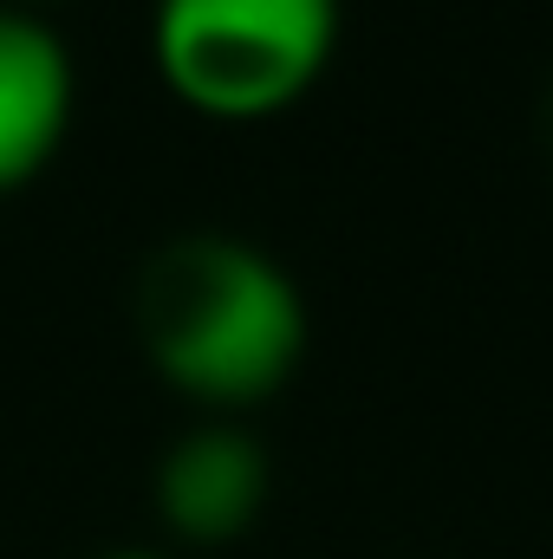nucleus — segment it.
Here are the masks:
<instances>
[{
    "instance_id": "nucleus-6",
    "label": "nucleus",
    "mask_w": 553,
    "mask_h": 559,
    "mask_svg": "<svg viewBox=\"0 0 553 559\" xmlns=\"http://www.w3.org/2000/svg\"><path fill=\"white\" fill-rule=\"evenodd\" d=\"M541 143H548V156H553V85H548V98H541Z\"/></svg>"
},
{
    "instance_id": "nucleus-1",
    "label": "nucleus",
    "mask_w": 553,
    "mask_h": 559,
    "mask_svg": "<svg viewBox=\"0 0 553 559\" xmlns=\"http://www.w3.org/2000/svg\"><path fill=\"white\" fill-rule=\"evenodd\" d=\"M138 338L150 365L209 411L274 397L313 345V312L286 261L235 228H183L138 274Z\"/></svg>"
},
{
    "instance_id": "nucleus-5",
    "label": "nucleus",
    "mask_w": 553,
    "mask_h": 559,
    "mask_svg": "<svg viewBox=\"0 0 553 559\" xmlns=\"http://www.w3.org/2000/svg\"><path fill=\"white\" fill-rule=\"evenodd\" d=\"M98 559H176V554H163V547H118V554H98Z\"/></svg>"
},
{
    "instance_id": "nucleus-3",
    "label": "nucleus",
    "mask_w": 553,
    "mask_h": 559,
    "mask_svg": "<svg viewBox=\"0 0 553 559\" xmlns=\"http://www.w3.org/2000/svg\"><path fill=\"white\" fill-rule=\"evenodd\" d=\"M268 481H274V462L248 423L202 417L156 455V514L176 540L222 547L261 514Z\"/></svg>"
},
{
    "instance_id": "nucleus-2",
    "label": "nucleus",
    "mask_w": 553,
    "mask_h": 559,
    "mask_svg": "<svg viewBox=\"0 0 553 559\" xmlns=\"http://www.w3.org/2000/svg\"><path fill=\"white\" fill-rule=\"evenodd\" d=\"M339 46V0H156L150 52L163 85L209 118L293 105Z\"/></svg>"
},
{
    "instance_id": "nucleus-4",
    "label": "nucleus",
    "mask_w": 553,
    "mask_h": 559,
    "mask_svg": "<svg viewBox=\"0 0 553 559\" xmlns=\"http://www.w3.org/2000/svg\"><path fill=\"white\" fill-rule=\"evenodd\" d=\"M72 98H79V72L59 26L39 20L33 7L0 0V195L33 182L59 156Z\"/></svg>"
}]
</instances>
